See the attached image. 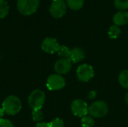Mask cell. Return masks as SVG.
<instances>
[{
	"label": "cell",
	"mask_w": 128,
	"mask_h": 127,
	"mask_svg": "<svg viewBox=\"0 0 128 127\" xmlns=\"http://www.w3.org/2000/svg\"><path fill=\"white\" fill-rule=\"evenodd\" d=\"M32 119L34 122H42L44 119V113L41 109H36V110H32Z\"/></svg>",
	"instance_id": "obj_19"
},
{
	"label": "cell",
	"mask_w": 128,
	"mask_h": 127,
	"mask_svg": "<svg viewBox=\"0 0 128 127\" xmlns=\"http://www.w3.org/2000/svg\"><path fill=\"white\" fill-rule=\"evenodd\" d=\"M66 4L73 10H78L81 9L84 4V0H66Z\"/></svg>",
	"instance_id": "obj_13"
},
{
	"label": "cell",
	"mask_w": 128,
	"mask_h": 127,
	"mask_svg": "<svg viewBox=\"0 0 128 127\" xmlns=\"http://www.w3.org/2000/svg\"><path fill=\"white\" fill-rule=\"evenodd\" d=\"M109 107L104 101L98 100L88 107V114L93 118H103L108 113Z\"/></svg>",
	"instance_id": "obj_4"
},
{
	"label": "cell",
	"mask_w": 128,
	"mask_h": 127,
	"mask_svg": "<svg viewBox=\"0 0 128 127\" xmlns=\"http://www.w3.org/2000/svg\"><path fill=\"white\" fill-rule=\"evenodd\" d=\"M114 24L120 26L128 23V12L125 10H119L113 16Z\"/></svg>",
	"instance_id": "obj_12"
},
{
	"label": "cell",
	"mask_w": 128,
	"mask_h": 127,
	"mask_svg": "<svg viewBox=\"0 0 128 127\" xmlns=\"http://www.w3.org/2000/svg\"><path fill=\"white\" fill-rule=\"evenodd\" d=\"M125 101H126V103L128 105V92L127 93L126 96H125Z\"/></svg>",
	"instance_id": "obj_26"
},
{
	"label": "cell",
	"mask_w": 128,
	"mask_h": 127,
	"mask_svg": "<svg viewBox=\"0 0 128 127\" xmlns=\"http://www.w3.org/2000/svg\"><path fill=\"white\" fill-rule=\"evenodd\" d=\"M4 114H5V113H4V110H3V109L0 107V120L3 118V116H4Z\"/></svg>",
	"instance_id": "obj_25"
},
{
	"label": "cell",
	"mask_w": 128,
	"mask_h": 127,
	"mask_svg": "<svg viewBox=\"0 0 128 127\" xmlns=\"http://www.w3.org/2000/svg\"><path fill=\"white\" fill-rule=\"evenodd\" d=\"M2 108L6 115L14 116L20 112L22 109V102L16 96L10 95L4 100Z\"/></svg>",
	"instance_id": "obj_1"
},
{
	"label": "cell",
	"mask_w": 128,
	"mask_h": 127,
	"mask_svg": "<svg viewBox=\"0 0 128 127\" xmlns=\"http://www.w3.org/2000/svg\"><path fill=\"white\" fill-rule=\"evenodd\" d=\"M45 99V93L40 89H35L29 94L28 97V104L32 110L41 109L44 105Z\"/></svg>",
	"instance_id": "obj_2"
},
{
	"label": "cell",
	"mask_w": 128,
	"mask_h": 127,
	"mask_svg": "<svg viewBox=\"0 0 128 127\" xmlns=\"http://www.w3.org/2000/svg\"><path fill=\"white\" fill-rule=\"evenodd\" d=\"M98 94V92L96 91H91L88 94V100H93L96 97Z\"/></svg>",
	"instance_id": "obj_23"
},
{
	"label": "cell",
	"mask_w": 128,
	"mask_h": 127,
	"mask_svg": "<svg viewBox=\"0 0 128 127\" xmlns=\"http://www.w3.org/2000/svg\"><path fill=\"white\" fill-rule=\"evenodd\" d=\"M59 47L58 43L56 39L52 37L45 38L41 43V49L44 52L49 54H53L58 51Z\"/></svg>",
	"instance_id": "obj_10"
},
{
	"label": "cell",
	"mask_w": 128,
	"mask_h": 127,
	"mask_svg": "<svg viewBox=\"0 0 128 127\" xmlns=\"http://www.w3.org/2000/svg\"><path fill=\"white\" fill-rule=\"evenodd\" d=\"M118 82L124 88L128 89V70L122 71L118 76Z\"/></svg>",
	"instance_id": "obj_14"
},
{
	"label": "cell",
	"mask_w": 128,
	"mask_h": 127,
	"mask_svg": "<svg viewBox=\"0 0 128 127\" xmlns=\"http://www.w3.org/2000/svg\"><path fill=\"white\" fill-rule=\"evenodd\" d=\"M81 125L82 127H92L94 125V119L92 116L86 115L82 118Z\"/></svg>",
	"instance_id": "obj_18"
},
{
	"label": "cell",
	"mask_w": 128,
	"mask_h": 127,
	"mask_svg": "<svg viewBox=\"0 0 128 127\" xmlns=\"http://www.w3.org/2000/svg\"><path fill=\"white\" fill-rule=\"evenodd\" d=\"M70 51V49H69L68 47H67L65 46H59L57 53H58V56L61 57V58H68L69 59Z\"/></svg>",
	"instance_id": "obj_17"
},
{
	"label": "cell",
	"mask_w": 128,
	"mask_h": 127,
	"mask_svg": "<svg viewBox=\"0 0 128 127\" xmlns=\"http://www.w3.org/2000/svg\"><path fill=\"white\" fill-rule=\"evenodd\" d=\"M121 34V29L119 28V26L116 25H112L110 26V28H109L108 31V34L109 37L111 39H116L119 37Z\"/></svg>",
	"instance_id": "obj_15"
},
{
	"label": "cell",
	"mask_w": 128,
	"mask_h": 127,
	"mask_svg": "<svg viewBox=\"0 0 128 127\" xmlns=\"http://www.w3.org/2000/svg\"><path fill=\"white\" fill-rule=\"evenodd\" d=\"M0 127H14V126L10 120L2 118L0 120Z\"/></svg>",
	"instance_id": "obj_22"
},
{
	"label": "cell",
	"mask_w": 128,
	"mask_h": 127,
	"mask_svg": "<svg viewBox=\"0 0 128 127\" xmlns=\"http://www.w3.org/2000/svg\"><path fill=\"white\" fill-rule=\"evenodd\" d=\"M84 58H85V52L82 49L79 47H75L70 49L69 60L74 64H76L82 61L84 59Z\"/></svg>",
	"instance_id": "obj_11"
},
{
	"label": "cell",
	"mask_w": 128,
	"mask_h": 127,
	"mask_svg": "<svg viewBox=\"0 0 128 127\" xmlns=\"http://www.w3.org/2000/svg\"><path fill=\"white\" fill-rule=\"evenodd\" d=\"M94 71L93 67L87 64L79 66L76 70L77 79L82 82H88L94 77Z\"/></svg>",
	"instance_id": "obj_5"
},
{
	"label": "cell",
	"mask_w": 128,
	"mask_h": 127,
	"mask_svg": "<svg viewBox=\"0 0 128 127\" xmlns=\"http://www.w3.org/2000/svg\"><path fill=\"white\" fill-rule=\"evenodd\" d=\"M50 124L51 127H64V123L61 118H55L50 123Z\"/></svg>",
	"instance_id": "obj_21"
},
{
	"label": "cell",
	"mask_w": 128,
	"mask_h": 127,
	"mask_svg": "<svg viewBox=\"0 0 128 127\" xmlns=\"http://www.w3.org/2000/svg\"><path fill=\"white\" fill-rule=\"evenodd\" d=\"M67 10V4L64 0H53L50 7V13L54 18L62 17Z\"/></svg>",
	"instance_id": "obj_7"
},
{
	"label": "cell",
	"mask_w": 128,
	"mask_h": 127,
	"mask_svg": "<svg viewBox=\"0 0 128 127\" xmlns=\"http://www.w3.org/2000/svg\"><path fill=\"white\" fill-rule=\"evenodd\" d=\"M65 79L62 75L52 74L46 80V88L50 91H58L65 86Z\"/></svg>",
	"instance_id": "obj_6"
},
{
	"label": "cell",
	"mask_w": 128,
	"mask_h": 127,
	"mask_svg": "<svg viewBox=\"0 0 128 127\" xmlns=\"http://www.w3.org/2000/svg\"><path fill=\"white\" fill-rule=\"evenodd\" d=\"M114 6L120 10L128 9V0H115Z\"/></svg>",
	"instance_id": "obj_20"
},
{
	"label": "cell",
	"mask_w": 128,
	"mask_h": 127,
	"mask_svg": "<svg viewBox=\"0 0 128 127\" xmlns=\"http://www.w3.org/2000/svg\"><path fill=\"white\" fill-rule=\"evenodd\" d=\"M72 68V63L68 58H60L54 64V70L57 74L64 75L68 73Z\"/></svg>",
	"instance_id": "obj_9"
},
{
	"label": "cell",
	"mask_w": 128,
	"mask_h": 127,
	"mask_svg": "<svg viewBox=\"0 0 128 127\" xmlns=\"http://www.w3.org/2000/svg\"><path fill=\"white\" fill-rule=\"evenodd\" d=\"M9 13V6L5 0H0V19H3Z\"/></svg>",
	"instance_id": "obj_16"
},
{
	"label": "cell",
	"mask_w": 128,
	"mask_h": 127,
	"mask_svg": "<svg viewBox=\"0 0 128 127\" xmlns=\"http://www.w3.org/2000/svg\"><path fill=\"white\" fill-rule=\"evenodd\" d=\"M39 7V0H18L17 9L20 13L30 16L36 12Z\"/></svg>",
	"instance_id": "obj_3"
},
{
	"label": "cell",
	"mask_w": 128,
	"mask_h": 127,
	"mask_svg": "<svg viewBox=\"0 0 128 127\" xmlns=\"http://www.w3.org/2000/svg\"><path fill=\"white\" fill-rule=\"evenodd\" d=\"M72 113L79 118H83L88 114V107L87 103L82 100H75L70 106Z\"/></svg>",
	"instance_id": "obj_8"
},
{
	"label": "cell",
	"mask_w": 128,
	"mask_h": 127,
	"mask_svg": "<svg viewBox=\"0 0 128 127\" xmlns=\"http://www.w3.org/2000/svg\"><path fill=\"white\" fill-rule=\"evenodd\" d=\"M34 127H51L50 123H46V122H39Z\"/></svg>",
	"instance_id": "obj_24"
}]
</instances>
